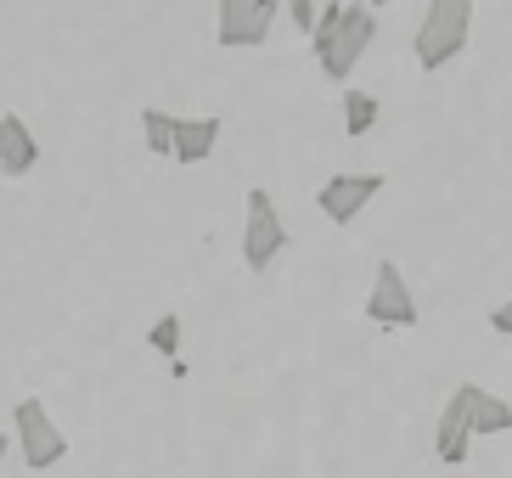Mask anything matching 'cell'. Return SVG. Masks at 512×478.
Listing matches in <instances>:
<instances>
[{
	"mask_svg": "<svg viewBox=\"0 0 512 478\" xmlns=\"http://www.w3.org/2000/svg\"><path fill=\"white\" fill-rule=\"evenodd\" d=\"M377 40V6H366V0H332V6H321L316 17V34H310V51H316V68L332 79V85H344L355 68H361V57L372 51Z\"/></svg>",
	"mask_w": 512,
	"mask_h": 478,
	"instance_id": "obj_1",
	"label": "cell"
},
{
	"mask_svg": "<svg viewBox=\"0 0 512 478\" xmlns=\"http://www.w3.org/2000/svg\"><path fill=\"white\" fill-rule=\"evenodd\" d=\"M467 34H473V0H428V12L417 23V68L422 74H439V68H451L456 57L467 51Z\"/></svg>",
	"mask_w": 512,
	"mask_h": 478,
	"instance_id": "obj_2",
	"label": "cell"
},
{
	"mask_svg": "<svg viewBox=\"0 0 512 478\" xmlns=\"http://www.w3.org/2000/svg\"><path fill=\"white\" fill-rule=\"evenodd\" d=\"M287 248V225L276 214L271 192L265 186H248V225H242V259L248 270H271Z\"/></svg>",
	"mask_w": 512,
	"mask_h": 478,
	"instance_id": "obj_3",
	"label": "cell"
},
{
	"mask_svg": "<svg viewBox=\"0 0 512 478\" xmlns=\"http://www.w3.org/2000/svg\"><path fill=\"white\" fill-rule=\"evenodd\" d=\"M12 422H17V450H23V462H29L34 473H46V467H57L62 456H68V439H62V428L51 422L46 400H34V394L17 400Z\"/></svg>",
	"mask_w": 512,
	"mask_h": 478,
	"instance_id": "obj_4",
	"label": "cell"
},
{
	"mask_svg": "<svg viewBox=\"0 0 512 478\" xmlns=\"http://www.w3.org/2000/svg\"><path fill=\"white\" fill-rule=\"evenodd\" d=\"M220 6V23H214V40L226 51H254V45L271 40V23L287 0H214Z\"/></svg>",
	"mask_w": 512,
	"mask_h": 478,
	"instance_id": "obj_5",
	"label": "cell"
},
{
	"mask_svg": "<svg viewBox=\"0 0 512 478\" xmlns=\"http://www.w3.org/2000/svg\"><path fill=\"white\" fill-rule=\"evenodd\" d=\"M366 321H377V327H417V299H411L406 287V270L394 265V259H383L372 276V293H366Z\"/></svg>",
	"mask_w": 512,
	"mask_h": 478,
	"instance_id": "obj_6",
	"label": "cell"
},
{
	"mask_svg": "<svg viewBox=\"0 0 512 478\" xmlns=\"http://www.w3.org/2000/svg\"><path fill=\"white\" fill-rule=\"evenodd\" d=\"M473 439H479V434H473V383H462V389H451V400H445V411H439L434 456L445 467H462Z\"/></svg>",
	"mask_w": 512,
	"mask_h": 478,
	"instance_id": "obj_7",
	"label": "cell"
},
{
	"mask_svg": "<svg viewBox=\"0 0 512 478\" xmlns=\"http://www.w3.org/2000/svg\"><path fill=\"white\" fill-rule=\"evenodd\" d=\"M377 192H383V175H332V180H321L316 209L327 214L332 225H355Z\"/></svg>",
	"mask_w": 512,
	"mask_h": 478,
	"instance_id": "obj_8",
	"label": "cell"
},
{
	"mask_svg": "<svg viewBox=\"0 0 512 478\" xmlns=\"http://www.w3.org/2000/svg\"><path fill=\"white\" fill-rule=\"evenodd\" d=\"M34 164H40V141H34L29 119L23 113H0V175L23 180L34 175Z\"/></svg>",
	"mask_w": 512,
	"mask_h": 478,
	"instance_id": "obj_9",
	"label": "cell"
},
{
	"mask_svg": "<svg viewBox=\"0 0 512 478\" xmlns=\"http://www.w3.org/2000/svg\"><path fill=\"white\" fill-rule=\"evenodd\" d=\"M226 135V119L220 113H197V119H181L175 113V164H203Z\"/></svg>",
	"mask_w": 512,
	"mask_h": 478,
	"instance_id": "obj_10",
	"label": "cell"
},
{
	"mask_svg": "<svg viewBox=\"0 0 512 478\" xmlns=\"http://www.w3.org/2000/svg\"><path fill=\"white\" fill-rule=\"evenodd\" d=\"M473 434H512V405L473 383Z\"/></svg>",
	"mask_w": 512,
	"mask_h": 478,
	"instance_id": "obj_11",
	"label": "cell"
},
{
	"mask_svg": "<svg viewBox=\"0 0 512 478\" xmlns=\"http://www.w3.org/2000/svg\"><path fill=\"white\" fill-rule=\"evenodd\" d=\"M141 141L152 158H175V113L164 107H141Z\"/></svg>",
	"mask_w": 512,
	"mask_h": 478,
	"instance_id": "obj_12",
	"label": "cell"
},
{
	"mask_svg": "<svg viewBox=\"0 0 512 478\" xmlns=\"http://www.w3.org/2000/svg\"><path fill=\"white\" fill-rule=\"evenodd\" d=\"M377 96L372 90H344V135H366L377 124Z\"/></svg>",
	"mask_w": 512,
	"mask_h": 478,
	"instance_id": "obj_13",
	"label": "cell"
},
{
	"mask_svg": "<svg viewBox=\"0 0 512 478\" xmlns=\"http://www.w3.org/2000/svg\"><path fill=\"white\" fill-rule=\"evenodd\" d=\"M147 344L175 366V360H181V315H158V321L147 327Z\"/></svg>",
	"mask_w": 512,
	"mask_h": 478,
	"instance_id": "obj_14",
	"label": "cell"
},
{
	"mask_svg": "<svg viewBox=\"0 0 512 478\" xmlns=\"http://www.w3.org/2000/svg\"><path fill=\"white\" fill-rule=\"evenodd\" d=\"M287 17H293V29L310 40L316 34V0H287Z\"/></svg>",
	"mask_w": 512,
	"mask_h": 478,
	"instance_id": "obj_15",
	"label": "cell"
},
{
	"mask_svg": "<svg viewBox=\"0 0 512 478\" xmlns=\"http://www.w3.org/2000/svg\"><path fill=\"white\" fill-rule=\"evenodd\" d=\"M490 332H496V338H512V299H501L496 310H490Z\"/></svg>",
	"mask_w": 512,
	"mask_h": 478,
	"instance_id": "obj_16",
	"label": "cell"
},
{
	"mask_svg": "<svg viewBox=\"0 0 512 478\" xmlns=\"http://www.w3.org/2000/svg\"><path fill=\"white\" fill-rule=\"evenodd\" d=\"M366 6H377V12H383V6H389V0H366Z\"/></svg>",
	"mask_w": 512,
	"mask_h": 478,
	"instance_id": "obj_17",
	"label": "cell"
},
{
	"mask_svg": "<svg viewBox=\"0 0 512 478\" xmlns=\"http://www.w3.org/2000/svg\"><path fill=\"white\" fill-rule=\"evenodd\" d=\"M0 462H6V434H0Z\"/></svg>",
	"mask_w": 512,
	"mask_h": 478,
	"instance_id": "obj_18",
	"label": "cell"
}]
</instances>
